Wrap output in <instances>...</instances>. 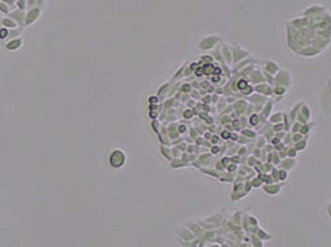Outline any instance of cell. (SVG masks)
Instances as JSON below:
<instances>
[{"mask_svg": "<svg viewBox=\"0 0 331 247\" xmlns=\"http://www.w3.org/2000/svg\"><path fill=\"white\" fill-rule=\"evenodd\" d=\"M128 161V157H126V153L125 151L120 149V148H114L109 152V156H108V164L110 168L113 169H119L122 167L125 166Z\"/></svg>", "mask_w": 331, "mask_h": 247, "instance_id": "obj_1", "label": "cell"}, {"mask_svg": "<svg viewBox=\"0 0 331 247\" xmlns=\"http://www.w3.org/2000/svg\"><path fill=\"white\" fill-rule=\"evenodd\" d=\"M221 41V37L218 35H208L206 37H204L198 43H197V47L202 51H210L212 50L217 43H219Z\"/></svg>", "mask_w": 331, "mask_h": 247, "instance_id": "obj_2", "label": "cell"}, {"mask_svg": "<svg viewBox=\"0 0 331 247\" xmlns=\"http://www.w3.org/2000/svg\"><path fill=\"white\" fill-rule=\"evenodd\" d=\"M230 48H231V52H232V62L233 63H238L241 60L247 58V57H249V54H251L249 51L242 48L241 46H238L236 43H233Z\"/></svg>", "mask_w": 331, "mask_h": 247, "instance_id": "obj_3", "label": "cell"}, {"mask_svg": "<svg viewBox=\"0 0 331 247\" xmlns=\"http://www.w3.org/2000/svg\"><path fill=\"white\" fill-rule=\"evenodd\" d=\"M274 84L289 88L291 85V74L288 70H285V69H279L278 74H275Z\"/></svg>", "mask_w": 331, "mask_h": 247, "instance_id": "obj_4", "label": "cell"}, {"mask_svg": "<svg viewBox=\"0 0 331 247\" xmlns=\"http://www.w3.org/2000/svg\"><path fill=\"white\" fill-rule=\"evenodd\" d=\"M330 81H327L324 91L321 94V103H322V110L326 114V116H330V109H331V100H330V87H329Z\"/></svg>", "mask_w": 331, "mask_h": 247, "instance_id": "obj_5", "label": "cell"}, {"mask_svg": "<svg viewBox=\"0 0 331 247\" xmlns=\"http://www.w3.org/2000/svg\"><path fill=\"white\" fill-rule=\"evenodd\" d=\"M283 188V184H275V183H270V184H263V190L268 194V195H278Z\"/></svg>", "mask_w": 331, "mask_h": 247, "instance_id": "obj_6", "label": "cell"}, {"mask_svg": "<svg viewBox=\"0 0 331 247\" xmlns=\"http://www.w3.org/2000/svg\"><path fill=\"white\" fill-rule=\"evenodd\" d=\"M295 166H297V161L294 160V158H289V157H285V158H284L283 161H280V163H279V168L287 170V172L291 170L293 168H295Z\"/></svg>", "mask_w": 331, "mask_h": 247, "instance_id": "obj_7", "label": "cell"}, {"mask_svg": "<svg viewBox=\"0 0 331 247\" xmlns=\"http://www.w3.org/2000/svg\"><path fill=\"white\" fill-rule=\"evenodd\" d=\"M264 68H265V72L268 74H273V75H275V74L279 72V69H280L279 64L277 62H274V61H265Z\"/></svg>", "mask_w": 331, "mask_h": 247, "instance_id": "obj_8", "label": "cell"}, {"mask_svg": "<svg viewBox=\"0 0 331 247\" xmlns=\"http://www.w3.org/2000/svg\"><path fill=\"white\" fill-rule=\"evenodd\" d=\"M221 52H222V58H225L228 64H232V52L230 46H227L226 43L221 45Z\"/></svg>", "mask_w": 331, "mask_h": 247, "instance_id": "obj_9", "label": "cell"}, {"mask_svg": "<svg viewBox=\"0 0 331 247\" xmlns=\"http://www.w3.org/2000/svg\"><path fill=\"white\" fill-rule=\"evenodd\" d=\"M247 108H248V104H247V101H244V100H238V101H236V104L233 105V109L236 110V114H237V115H242V114H244L246 110H247Z\"/></svg>", "mask_w": 331, "mask_h": 247, "instance_id": "obj_10", "label": "cell"}, {"mask_svg": "<svg viewBox=\"0 0 331 247\" xmlns=\"http://www.w3.org/2000/svg\"><path fill=\"white\" fill-rule=\"evenodd\" d=\"M255 90L258 91V93H261V95H272V93H273L272 87L269 84H267V83L258 84V85L255 87Z\"/></svg>", "mask_w": 331, "mask_h": 247, "instance_id": "obj_11", "label": "cell"}, {"mask_svg": "<svg viewBox=\"0 0 331 247\" xmlns=\"http://www.w3.org/2000/svg\"><path fill=\"white\" fill-rule=\"evenodd\" d=\"M273 106H274V101L273 100H267V104H265V106L264 108H262V114H261V119H268L269 118V115H270V110L273 109Z\"/></svg>", "mask_w": 331, "mask_h": 247, "instance_id": "obj_12", "label": "cell"}, {"mask_svg": "<svg viewBox=\"0 0 331 247\" xmlns=\"http://www.w3.org/2000/svg\"><path fill=\"white\" fill-rule=\"evenodd\" d=\"M264 74L261 72V70H255V72H252L251 73V81L253 83H261L262 81H264Z\"/></svg>", "mask_w": 331, "mask_h": 247, "instance_id": "obj_13", "label": "cell"}, {"mask_svg": "<svg viewBox=\"0 0 331 247\" xmlns=\"http://www.w3.org/2000/svg\"><path fill=\"white\" fill-rule=\"evenodd\" d=\"M303 104H304V101H298V103H297V105H295V106H294V108L290 110V112L288 114V116H289V119H290V120H295V118H297V115H298V112H299L300 108L303 106Z\"/></svg>", "mask_w": 331, "mask_h": 247, "instance_id": "obj_14", "label": "cell"}, {"mask_svg": "<svg viewBox=\"0 0 331 247\" xmlns=\"http://www.w3.org/2000/svg\"><path fill=\"white\" fill-rule=\"evenodd\" d=\"M248 124H249V126H253V127L259 126V124H261V116H259V114H252V115L249 116Z\"/></svg>", "mask_w": 331, "mask_h": 247, "instance_id": "obj_15", "label": "cell"}, {"mask_svg": "<svg viewBox=\"0 0 331 247\" xmlns=\"http://www.w3.org/2000/svg\"><path fill=\"white\" fill-rule=\"evenodd\" d=\"M308 139H309V136H305L303 140H300V141L295 142V146H294V148H295L298 152L304 151V149L308 147Z\"/></svg>", "mask_w": 331, "mask_h": 247, "instance_id": "obj_16", "label": "cell"}, {"mask_svg": "<svg viewBox=\"0 0 331 247\" xmlns=\"http://www.w3.org/2000/svg\"><path fill=\"white\" fill-rule=\"evenodd\" d=\"M287 91H288V88L282 87V85H275L273 89V94L274 95H278V97H284Z\"/></svg>", "mask_w": 331, "mask_h": 247, "instance_id": "obj_17", "label": "cell"}, {"mask_svg": "<svg viewBox=\"0 0 331 247\" xmlns=\"http://www.w3.org/2000/svg\"><path fill=\"white\" fill-rule=\"evenodd\" d=\"M288 177H289V174L287 170L280 169V168L277 169V182H287Z\"/></svg>", "mask_w": 331, "mask_h": 247, "instance_id": "obj_18", "label": "cell"}, {"mask_svg": "<svg viewBox=\"0 0 331 247\" xmlns=\"http://www.w3.org/2000/svg\"><path fill=\"white\" fill-rule=\"evenodd\" d=\"M242 136L248 137V139H255L257 132L254 130H251V129H242Z\"/></svg>", "mask_w": 331, "mask_h": 247, "instance_id": "obj_19", "label": "cell"}, {"mask_svg": "<svg viewBox=\"0 0 331 247\" xmlns=\"http://www.w3.org/2000/svg\"><path fill=\"white\" fill-rule=\"evenodd\" d=\"M269 121L273 124H278V122H283V112H275L273 116L269 118Z\"/></svg>", "mask_w": 331, "mask_h": 247, "instance_id": "obj_20", "label": "cell"}, {"mask_svg": "<svg viewBox=\"0 0 331 247\" xmlns=\"http://www.w3.org/2000/svg\"><path fill=\"white\" fill-rule=\"evenodd\" d=\"M160 151H161V155H164V157L165 158H168V160H171L173 157H171V151H170V148H168L166 146H160Z\"/></svg>", "mask_w": 331, "mask_h": 247, "instance_id": "obj_21", "label": "cell"}, {"mask_svg": "<svg viewBox=\"0 0 331 247\" xmlns=\"http://www.w3.org/2000/svg\"><path fill=\"white\" fill-rule=\"evenodd\" d=\"M249 84H248V82L244 79V78H242V79H238L237 81V89L238 90H241V91H243L247 87H248Z\"/></svg>", "mask_w": 331, "mask_h": 247, "instance_id": "obj_22", "label": "cell"}, {"mask_svg": "<svg viewBox=\"0 0 331 247\" xmlns=\"http://www.w3.org/2000/svg\"><path fill=\"white\" fill-rule=\"evenodd\" d=\"M185 166H186V163H183L181 161V158H173V161H171V168H181Z\"/></svg>", "mask_w": 331, "mask_h": 247, "instance_id": "obj_23", "label": "cell"}, {"mask_svg": "<svg viewBox=\"0 0 331 247\" xmlns=\"http://www.w3.org/2000/svg\"><path fill=\"white\" fill-rule=\"evenodd\" d=\"M285 156L289 157V158H295L298 156V151L294 147L293 148H287L285 149Z\"/></svg>", "mask_w": 331, "mask_h": 247, "instance_id": "obj_24", "label": "cell"}, {"mask_svg": "<svg viewBox=\"0 0 331 247\" xmlns=\"http://www.w3.org/2000/svg\"><path fill=\"white\" fill-rule=\"evenodd\" d=\"M251 184H252V188H259L263 185V180L259 177H255L251 180Z\"/></svg>", "mask_w": 331, "mask_h": 247, "instance_id": "obj_25", "label": "cell"}, {"mask_svg": "<svg viewBox=\"0 0 331 247\" xmlns=\"http://www.w3.org/2000/svg\"><path fill=\"white\" fill-rule=\"evenodd\" d=\"M258 163H259V161L257 160L254 156H252V157H248V158H247V164H248V167H251V166H252V167H254L255 164H258Z\"/></svg>", "mask_w": 331, "mask_h": 247, "instance_id": "obj_26", "label": "cell"}, {"mask_svg": "<svg viewBox=\"0 0 331 247\" xmlns=\"http://www.w3.org/2000/svg\"><path fill=\"white\" fill-rule=\"evenodd\" d=\"M304 139V135H301L300 132H295V134H291V141L293 142H298L300 140Z\"/></svg>", "mask_w": 331, "mask_h": 247, "instance_id": "obj_27", "label": "cell"}, {"mask_svg": "<svg viewBox=\"0 0 331 247\" xmlns=\"http://www.w3.org/2000/svg\"><path fill=\"white\" fill-rule=\"evenodd\" d=\"M272 129L274 132H280L284 130V125H283V122H278V124H274Z\"/></svg>", "mask_w": 331, "mask_h": 247, "instance_id": "obj_28", "label": "cell"}, {"mask_svg": "<svg viewBox=\"0 0 331 247\" xmlns=\"http://www.w3.org/2000/svg\"><path fill=\"white\" fill-rule=\"evenodd\" d=\"M191 90H192V85H190V84H187V83L182 84V87H181V91H182V93L187 94V93H190Z\"/></svg>", "mask_w": 331, "mask_h": 247, "instance_id": "obj_29", "label": "cell"}, {"mask_svg": "<svg viewBox=\"0 0 331 247\" xmlns=\"http://www.w3.org/2000/svg\"><path fill=\"white\" fill-rule=\"evenodd\" d=\"M177 126V131H179V134H185V132L187 131V126L186 124H180V125H176Z\"/></svg>", "mask_w": 331, "mask_h": 247, "instance_id": "obj_30", "label": "cell"}, {"mask_svg": "<svg viewBox=\"0 0 331 247\" xmlns=\"http://www.w3.org/2000/svg\"><path fill=\"white\" fill-rule=\"evenodd\" d=\"M183 118L185 119H191L192 116H194V111H192V109H186L185 111H183V115H182Z\"/></svg>", "mask_w": 331, "mask_h": 247, "instance_id": "obj_31", "label": "cell"}, {"mask_svg": "<svg viewBox=\"0 0 331 247\" xmlns=\"http://www.w3.org/2000/svg\"><path fill=\"white\" fill-rule=\"evenodd\" d=\"M265 146V139L263 137V136H261L259 139H258V143H257V148H262L263 149V147Z\"/></svg>", "mask_w": 331, "mask_h": 247, "instance_id": "obj_32", "label": "cell"}, {"mask_svg": "<svg viewBox=\"0 0 331 247\" xmlns=\"http://www.w3.org/2000/svg\"><path fill=\"white\" fill-rule=\"evenodd\" d=\"M293 125V132L294 134H295V132H299V130H300V127H301V124L299 122V121H297V122H294V124H291Z\"/></svg>", "mask_w": 331, "mask_h": 247, "instance_id": "obj_33", "label": "cell"}, {"mask_svg": "<svg viewBox=\"0 0 331 247\" xmlns=\"http://www.w3.org/2000/svg\"><path fill=\"white\" fill-rule=\"evenodd\" d=\"M230 135H231V131H227V130H223L221 132V137L225 140H230Z\"/></svg>", "mask_w": 331, "mask_h": 247, "instance_id": "obj_34", "label": "cell"}, {"mask_svg": "<svg viewBox=\"0 0 331 247\" xmlns=\"http://www.w3.org/2000/svg\"><path fill=\"white\" fill-rule=\"evenodd\" d=\"M237 155L240 156V157H242V156H246V155H247V148H246V147H241L240 149L237 151Z\"/></svg>", "mask_w": 331, "mask_h": 247, "instance_id": "obj_35", "label": "cell"}, {"mask_svg": "<svg viewBox=\"0 0 331 247\" xmlns=\"http://www.w3.org/2000/svg\"><path fill=\"white\" fill-rule=\"evenodd\" d=\"M211 152H212V155H218L219 152H221V148L217 145H215V146L211 147Z\"/></svg>", "mask_w": 331, "mask_h": 247, "instance_id": "obj_36", "label": "cell"}, {"mask_svg": "<svg viewBox=\"0 0 331 247\" xmlns=\"http://www.w3.org/2000/svg\"><path fill=\"white\" fill-rule=\"evenodd\" d=\"M201 60H202V61H207V63H212L213 57H212V56H202Z\"/></svg>", "mask_w": 331, "mask_h": 247, "instance_id": "obj_37", "label": "cell"}, {"mask_svg": "<svg viewBox=\"0 0 331 247\" xmlns=\"http://www.w3.org/2000/svg\"><path fill=\"white\" fill-rule=\"evenodd\" d=\"M194 72H195V74L197 75V77H201V75H204V74H205V73H204V69H202V67H198V68H197V69H195Z\"/></svg>", "mask_w": 331, "mask_h": 247, "instance_id": "obj_38", "label": "cell"}, {"mask_svg": "<svg viewBox=\"0 0 331 247\" xmlns=\"http://www.w3.org/2000/svg\"><path fill=\"white\" fill-rule=\"evenodd\" d=\"M159 103V97H149V104H158Z\"/></svg>", "mask_w": 331, "mask_h": 247, "instance_id": "obj_39", "label": "cell"}, {"mask_svg": "<svg viewBox=\"0 0 331 247\" xmlns=\"http://www.w3.org/2000/svg\"><path fill=\"white\" fill-rule=\"evenodd\" d=\"M210 140H211V142H212L213 145H217V143H218V141H219V137H218L217 135H212Z\"/></svg>", "mask_w": 331, "mask_h": 247, "instance_id": "obj_40", "label": "cell"}, {"mask_svg": "<svg viewBox=\"0 0 331 247\" xmlns=\"http://www.w3.org/2000/svg\"><path fill=\"white\" fill-rule=\"evenodd\" d=\"M238 137H240V136H238V135L236 134V132H231V135H230V140H233V141H238Z\"/></svg>", "mask_w": 331, "mask_h": 247, "instance_id": "obj_41", "label": "cell"}, {"mask_svg": "<svg viewBox=\"0 0 331 247\" xmlns=\"http://www.w3.org/2000/svg\"><path fill=\"white\" fill-rule=\"evenodd\" d=\"M149 116H150V119H156L159 116V114H158V111H150Z\"/></svg>", "mask_w": 331, "mask_h": 247, "instance_id": "obj_42", "label": "cell"}, {"mask_svg": "<svg viewBox=\"0 0 331 247\" xmlns=\"http://www.w3.org/2000/svg\"><path fill=\"white\" fill-rule=\"evenodd\" d=\"M204 136H205L206 139H211V136H212V135H211V132H205V135H204Z\"/></svg>", "mask_w": 331, "mask_h": 247, "instance_id": "obj_43", "label": "cell"}, {"mask_svg": "<svg viewBox=\"0 0 331 247\" xmlns=\"http://www.w3.org/2000/svg\"><path fill=\"white\" fill-rule=\"evenodd\" d=\"M208 84H210L208 82H204V83H201V87H204V88H207V87H208Z\"/></svg>", "mask_w": 331, "mask_h": 247, "instance_id": "obj_44", "label": "cell"}]
</instances>
